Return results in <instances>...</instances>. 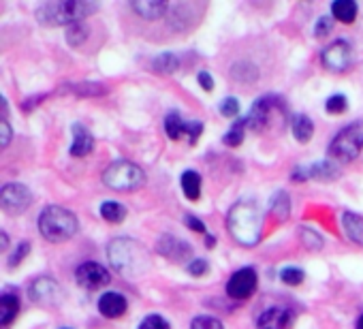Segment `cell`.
Returning <instances> with one entry per match:
<instances>
[{
    "instance_id": "ffe728a7",
    "label": "cell",
    "mask_w": 363,
    "mask_h": 329,
    "mask_svg": "<svg viewBox=\"0 0 363 329\" xmlns=\"http://www.w3.org/2000/svg\"><path fill=\"white\" fill-rule=\"evenodd\" d=\"M342 225L346 235L354 242V244H363V218L352 214V212H344L342 214Z\"/></svg>"
},
{
    "instance_id": "f1b7e54d",
    "label": "cell",
    "mask_w": 363,
    "mask_h": 329,
    "mask_svg": "<svg viewBox=\"0 0 363 329\" xmlns=\"http://www.w3.org/2000/svg\"><path fill=\"white\" fill-rule=\"evenodd\" d=\"M346 107H348V101H346L344 94H333V96H329L327 103H325V109H327L329 113H344Z\"/></svg>"
},
{
    "instance_id": "44dd1931",
    "label": "cell",
    "mask_w": 363,
    "mask_h": 329,
    "mask_svg": "<svg viewBox=\"0 0 363 329\" xmlns=\"http://www.w3.org/2000/svg\"><path fill=\"white\" fill-rule=\"evenodd\" d=\"M291 126H293V135L297 137L299 143H308L312 139V133H314V124L308 116H293L291 120Z\"/></svg>"
},
{
    "instance_id": "d6a6232c",
    "label": "cell",
    "mask_w": 363,
    "mask_h": 329,
    "mask_svg": "<svg viewBox=\"0 0 363 329\" xmlns=\"http://www.w3.org/2000/svg\"><path fill=\"white\" fill-rule=\"evenodd\" d=\"M280 276H282V282L291 284V286H297V284L303 282V272L299 267H286Z\"/></svg>"
},
{
    "instance_id": "83f0119b",
    "label": "cell",
    "mask_w": 363,
    "mask_h": 329,
    "mask_svg": "<svg viewBox=\"0 0 363 329\" xmlns=\"http://www.w3.org/2000/svg\"><path fill=\"white\" fill-rule=\"evenodd\" d=\"M86 37H88V28H86L82 22H79V24H71V26L67 28V43L73 45V48L82 45V43L86 41Z\"/></svg>"
},
{
    "instance_id": "8d00e7d4",
    "label": "cell",
    "mask_w": 363,
    "mask_h": 329,
    "mask_svg": "<svg viewBox=\"0 0 363 329\" xmlns=\"http://www.w3.org/2000/svg\"><path fill=\"white\" fill-rule=\"evenodd\" d=\"M28 250H30V246H28V242H22L20 244V248L13 252V257L9 259V267H16V265H20L22 261H24V257L28 255Z\"/></svg>"
},
{
    "instance_id": "9c48e42d",
    "label": "cell",
    "mask_w": 363,
    "mask_h": 329,
    "mask_svg": "<svg viewBox=\"0 0 363 329\" xmlns=\"http://www.w3.org/2000/svg\"><path fill=\"white\" fill-rule=\"evenodd\" d=\"M75 278H77V284L82 289H88V291H99V289H103V286H107L111 282L109 272L103 265L94 263V261H88V263L79 265L77 272H75Z\"/></svg>"
},
{
    "instance_id": "f35d334b",
    "label": "cell",
    "mask_w": 363,
    "mask_h": 329,
    "mask_svg": "<svg viewBox=\"0 0 363 329\" xmlns=\"http://www.w3.org/2000/svg\"><path fill=\"white\" fill-rule=\"evenodd\" d=\"M0 130H3V135H0V137H3V139H0V145L7 147L9 141H11V126H9V120L7 118L0 120Z\"/></svg>"
},
{
    "instance_id": "d590c367",
    "label": "cell",
    "mask_w": 363,
    "mask_h": 329,
    "mask_svg": "<svg viewBox=\"0 0 363 329\" xmlns=\"http://www.w3.org/2000/svg\"><path fill=\"white\" fill-rule=\"evenodd\" d=\"M331 26H333V20H331L329 16H323V18H318V22H316L314 35H316V37H325L327 33H331Z\"/></svg>"
},
{
    "instance_id": "9a60e30c",
    "label": "cell",
    "mask_w": 363,
    "mask_h": 329,
    "mask_svg": "<svg viewBox=\"0 0 363 329\" xmlns=\"http://www.w3.org/2000/svg\"><path fill=\"white\" fill-rule=\"evenodd\" d=\"M158 252L164 255L171 261H182L193 255V248L189 244H184L177 238H162V242L158 244Z\"/></svg>"
},
{
    "instance_id": "2e32d148",
    "label": "cell",
    "mask_w": 363,
    "mask_h": 329,
    "mask_svg": "<svg viewBox=\"0 0 363 329\" xmlns=\"http://www.w3.org/2000/svg\"><path fill=\"white\" fill-rule=\"evenodd\" d=\"M126 308H128V303H126V299H124L120 293H105V295L99 299V310H101V314L107 316V318H118V316H122V314L126 312Z\"/></svg>"
},
{
    "instance_id": "8fae6325",
    "label": "cell",
    "mask_w": 363,
    "mask_h": 329,
    "mask_svg": "<svg viewBox=\"0 0 363 329\" xmlns=\"http://www.w3.org/2000/svg\"><path fill=\"white\" fill-rule=\"evenodd\" d=\"M201 130H203V124L201 122H186L177 111H171L164 118V133L173 141H177L182 135H189L191 137V143H195L197 137L201 135Z\"/></svg>"
},
{
    "instance_id": "7bdbcfd3",
    "label": "cell",
    "mask_w": 363,
    "mask_h": 329,
    "mask_svg": "<svg viewBox=\"0 0 363 329\" xmlns=\"http://www.w3.org/2000/svg\"><path fill=\"white\" fill-rule=\"evenodd\" d=\"M357 329H363V314H361L359 320H357Z\"/></svg>"
},
{
    "instance_id": "d6986e66",
    "label": "cell",
    "mask_w": 363,
    "mask_h": 329,
    "mask_svg": "<svg viewBox=\"0 0 363 329\" xmlns=\"http://www.w3.org/2000/svg\"><path fill=\"white\" fill-rule=\"evenodd\" d=\"M20 312V299L18 295L5 291L3 297H0V325H9Z\"/></svg>"
},
{
    "instance_id": "1f68e13d",
    "label": "cell",
    "mask_w": 363,
    "mask_h": 329,
    "mask_svg": "<svg viewBox=\"0 0 363 329\" xmlns=\"http://www.w3.org/2000/svg\"><path fill=\"white\" fill-rule=\"evenodd\" d=\"M191 329H225L223 323L214 316H197L193 318V325Z\"/></svg>"
},
{
    "instance_id": "b9f144b4",
    "label": "cell",
    "mask_w": 363,
    "mask_h": 329,
    "mask_svg": "<svg viewBox=\"0 0 363 329\" xmlns=\"http://www.w3.org/2000/svg\"><path fill=\"white\" fill-rule=\"evenodd\" d=\"M0 240H3V242H0V248H7V244H9V240H7V233H0Z\"/></svg>"
},
{
    "instance_id": "7c38bea8",
    "label": "cell",
    "mask_w": 363,
    "mask_h": 329,
    "mask_svg": "<svg viewBox=\"0 0 363 329\" xmlns=\"http://www.w3.org/2000/svg\"><path fill=\"white\" fill-rule=\"evenodd\" d=\"M255 289H257V272L252 267L238 269L227 284V293L233 299H246L255 293Z\"/></svg>"
},
{
    "instance_id": "3957f363",
    "label": "cell",
    "mask_w": 363,
    "mask_h": 329,
    "mask_svg": "<svg viewBox=\"0 0 363 329\" xmlns=\"http://www.w3.org/2000/svg\"><path fill=\"white\" fill-rule=\"evenodd\" d=\"M111 265L124 276H139L147 267V252L130 238H118L107 248Z\"/></svg>"
},
{
    "instance_id": "6da1fadb",
    "label": "cell",
    "mask_w": 363,
    "mask_h": 329,
    "mask_svg": "<svg viewBox=\"0 0 363 329\" xmlns=\"http://www.w3.org/2000/svg\"><path fill=\"white\" fill-rule=\"evenodd\" d=\"M227 225H229L233 240L244 246H255L261 240L263 216L255 203H248V201L235 203L229 212Z\"/></svg>"
},
{
    "instance_id": "603a6c76",
    "label": "cell",
    "mask_w": 363,
    "mask_h": 329,
    "mask_svg": "<svg viewBox=\"0 0 363 329\" xmlns=\"http://www.w3.org/2000/svg\"><path fill=\"white\" fill-rule=\"evenodd\" d=\"M182 189H184V195L189 197V199H199V195H201V178H199V174L197 172H184L182 174Z\"/></svg>"
},
{
    "instance_id": "52a82bcc",
    "label": "cell",
    "mask_w": 363,
    "mask_h": 329,
    "mask_svg": "<svg viewBox=\"0 0 363 329\" xmlns=\"http://www.w3.org/2000/svg\"><path fill=\"white\" fill-rule=\"evenodd\" d=\"M33 201V193L24 184H7L0 191V206L11 216L24 214Z\"/></svg>"
},
{
    "instance_id": "74e56055",
    "label": "cell",
    "mask_w": 363,
    "mask_h": 329,
    "mask_svg": "<svg viewBox=\"0 0 363 329\" xmlns=\"http://www.w3.org/2000/svg\"><path fill=\"white\" fill-rule=\"evenodd\" d=\"M189 272H191L193 276H203V274L208 272V261H203V259L191 261V263H189Z\"/></svg>"
},
{
    "instance_id": "cb8c5ba5",
    "label": "cell",
    "mask_w": 363,
    "mask_h": 329,
    "mask_svg": "<svg viewBox=\"0 0 363 329\" xmlns=\"http://www.w3.org/2000/svg\"><path fill=\"white\" fill-rule=\"evenodd\" d=\"M101 216L107 221V223H122L126 218V208L118 201H105L101 206Z\"/></svg>"
},
{
    "instance_id": "4dcf8cb0",
    "label": "cell",
    "mask_w": 363,
    "mask_h": 329,
    "mask_svg": "<svg viewBox=\"0 0 363 329\" xmlns=\"http://www.w3.org/2000/svg\"><path fill=\"white\" fill-rule=\"evenodd\" d=\"M299 235H301V242H303V246H308V248H312V250H318V248H323V240H320V235L318 233H314L312 229H301L299 231Z\"/></svg>"
},
{
    "instance_id": "4316f807",
    "label": "cell",
    "mask_w": 363,
    "mask_h": 329,
    "mask_svg": "<svg viewBox=\"0 0 363 329\" xmlns=\"http://www.w3.org/2000/svg\"><path fill=\"white\" fill-rule=\"evenodd\" d=\"M248 126V120H238L231 128H229V133L223 137V141L229 145V147H235V145H240L242 141H244V128Z\"/></svg>"
},
{
    "instance_id": "e575fe53",
    "label": "cell",
    "mask_w": 363,
    "mask_h": 329,
    "mask_svg": "<svg viewBox=\"0 0 363 329\" xmlns=\"http://www.w3.org/2000/svg\"><path fill=\"white\" fill-rule=\"evenodd\" d=\"M220 113L227 116V118H235V116L240 113V101L233 99V96L225 99V101L220 103Z\"/></svg>"
},
{
    "instance_id": "7402d4cb",
    "label": "cell",
    "mask_w": 363,
    "mask_h": 329,
    "mask_svg": "<svg viewBox=\"0 0 363 329\" xmlns=\"http://www.w3.org/2000/svg\"><path fill=\"white\" fill-rule=\"evenodd\" d=\"M331 13H333L335 20H340L344 24H350L357 18V3H354V0H337V3L331 5Z\"/></svg>"
},
{
    "instance_id": "e0dca14e",
    "label": "cell",
    "mask_w": 363,
    "mask_h": 329,
    "mask_svg": "<svg viewBox=\"0 0 363 329\" xmlns=\"http://www.w3.org/2000/svg\"><path fill=\"white\" fill-rule=\"evenodd\" d=\"M94 147V139L90 135V130L82 124H73V143H71V154L73 156H86L90 154Z\"/></svg>"
},
{
    "instance_id": "8992f818",
    "label": "cell",
    "mask_w": 363,
    "mask_h": 329,
    "mask_svg": "<svg viewBox=\"0 0 363 329\" xmlns=\"http://www.w3.org/2000/svg\"><path fill=\"white\" fill-rule=\"evenodd\" d=\"M363 147V122H352L342 128L329 143V156L340 162H350Z\"/></svg>"
},
{
    "instance_id": "836d02e7",
    "label": "cell",
    "mask_w": 363,
    "mask_h": 329,
    "mask_svg": "<svg viewBox=\"0 0 363 329\" xmlns=\"http://www.w3.org/2000/svg\"><path fill=\"white\" fill-rule=\"evenodd\" d=\"M139 329H171V327H169V323H167L162 316H158V314H150V316H145V318L141 320Z\"/></svg>"
},
{
    "instance_id": "d4e9b609",
    "label": "cell",
    "mask_w": 363,
    "mask_h": 329,
    "mask_svg": "<svg viewBox=\"0 0 363 329\" xmlns=\"http://www.w3.org/2000/svg\"><path fill=\"white\" fill-rule=\"evenodd\" d=\"M308 176L310 178H316V180H333L337 176V167L329 160H323V162H316L308 169Z\"/></svg>"
},
{
    "instance_id": "ab89813d",
    "label": "cell",
    "mask_w": 363,
    "mask_h": 329,
    "mask_svg": "<svg viewBox=\"0 0 363 329\" xmlns=\"http://www.w3.org/2000/svg\"><path fill=\"white\" fill-rule=\"evenodd\" d=\"M184 223H186L189 229H193V231H197V233H208L206 225H203L197 216H184Z\"/></svg>"
},
{
    "instance_id": "5b68a950",
    "label": "cell",
    "mask_w": 363,
    "mask_h": 329,
    "mask_svg": "<svg viewBox=\"0 0 363 329\" xmlns=\"http://www.w3.org/2000/svg\"><path fill=\"white\" fill-rule=\"evenodd\" d=\"M103 182L111 191L130 193V191H137L145 184V174L139 164H135L130 160H116L105 169Z\"/></svg>"
},
{
    "instance_id": "7a4b0ae2",
    "label": "cell",
    "mask_w": 363,
    "mask_h": 329,
    "mask_svg": "<svg viewBox=\"0 0 363 329\" xmlns=\"http://www.w3.org/2000/svg\"><path fill=\"white\" fill-rule=\"evenodd\" d=\"M99 11V5L84 0H62V3H45L37 9V20L48 26H71Z\"/></svg>"
},
{
    "instance_id": "277c9868",
    "label": "cell",
    "mask_w": 363,
    "mask_h": 329,
    "mask_svg": "<svg viewBox=\"0 0 363 329\" xmlns=\"http://www.w3.org/2000/svg\"><path fill=\"white\" fill-rule=\"evenodd\" d=\"M39 231L50 242H65L77 233V218L60 206H48L39 216Z\"/></svg>"
},
{
    "instance_id": "5bb4252c",
    "label": "cell",
    "mask_w": 363,
    "mask_h": 329,
    "mask_svg": "<svg viewBox=\"0 0 363 329\" xmlns=\"http://www.w3.org/2000/svg\"><path fill=\"white\" fill-rule=\"evenodd\" d=\"M291 327V312L284 308H269L259 318V329H289Z\"/></svg>"
},
{
    "instance_id": "30bf717a",
    "label": "cell",
    "mask_w": 363,
    "mask_h": 329,
    "mask_svg": "<svg viewBox=\"0 0 363 329\" xmlns=\"http://www.w3.org/2000/svg\"><path fill=\"white\" fill-rule=\"evenodd\" d=\"M30 299L39 306H58L62 301V289L56 280L43 276V278H37L33 284H30V291H28Z\"/></svg>"
},
{
    "instance_id": "60d3db41",
    "label": "cell",
    "mask_w": 363,
    "mask_h": 329,
    "mask_svg": "<svg viewBox=\"0 0 363 329\" xmlns=\"http://www.w3.org/2000/svg\"><path fill=\"white\" fill-rule=\"evenodd\" d=\"M199 84H201V88H203V90H208V92L214 88V79H212V75H210V73H206V71H201V73H199Z\"/></svg>"
},
{
    "instance_id": "ba28073f",
    "label": "cell",
    "mask_w": 363,
    "mask_h": 329,
    "mask_svg": "<svg viewBox=\"0 0 363 329\" xmlns=\"http://www.w3.org/2000/svg\"><path fill=\"white\" fill-rule=\"evenodd\" d=\"M278 111H282V105L276 103L272 96H265L255 103L250 116H248V126L252 130H267L274 126V120H278Z\"/></svg>"
},
{
    "instance_id": "484cf974",
    "label": "cell",
    "mask_w": 363,
    "mask_h": 329,
    "mask_svg": "<svg viewBox=\"0 0 363 329\" xmlns=\"http://www.w3.org/2000/svg\"><path fill=\"white\" fill-rule=\"evenodd\" d=\"M152 67H154V71H158V73H173V71H177L179 60H177L175 54H160L158 58H154Z\"/></svg>"
},
{
    "instance_id": "4fadbf2b",
    "label": "cell",
    "mask_w": 363,
    "mask_h": 329,
    "mask_svg": "<svg viewBox=\"0 0 363 329\" xmlns=\"http://www.w3.org/2000/svg\"><path fill=\"white\" fill-rule=\"evenodd\" d=\"M352 62V50L346 41H335L331 43L325 52H323V65L329 71H346Z\"/></svg>"
},
{
    "instance_id": "f546056e",
    "label": "cell",
    "mask_w": 363,
    "mask_h": 329,
    "mask_svg": "<svg viewBox=\"0 0 363 329\" xmlns=\"http://www.w3.org/2000/svg\"><path fill=\"white\" fill-rule=\"evenodd\" d=\"M272 210L278 212L280 218H286L289 212H291V201H289V197H286L284 193H278V195L272 199Z\"/></svg>"
},
{
    "instance_id": "ac0fdd59",
    "label": "cell",
    "mask_w": 363,
    "mask_h": 329,
    "mask_svg": "<svg viewBox=\"0 0 363 329\" xmlns=\"http://www.w3.org/2000/svg\"><path fill=\"white\" fill-rule=\"evenodd\" d=\"M133 11L139 13L143 20H158L167 11V3L162 0H137L133 3Z\"/></svg>"
}]
</instances>
